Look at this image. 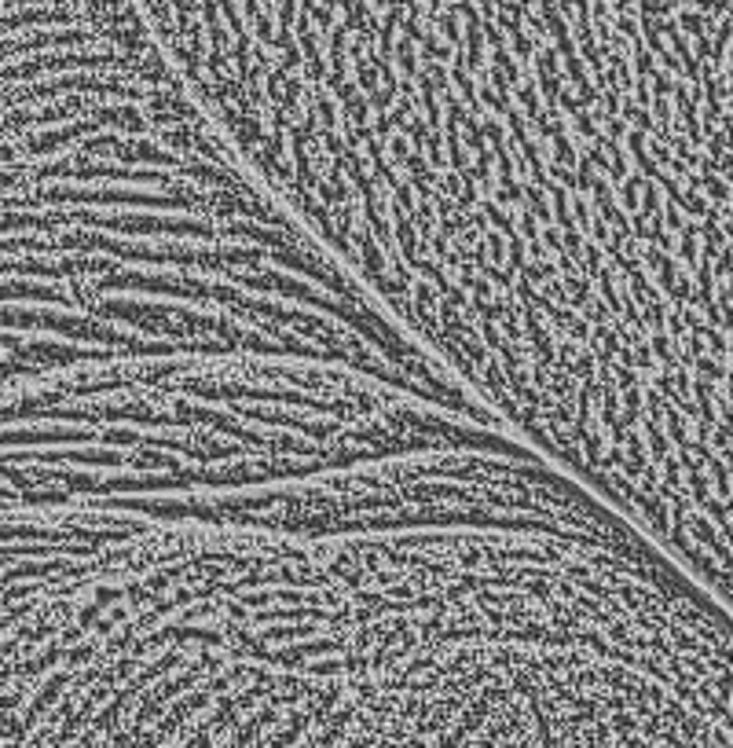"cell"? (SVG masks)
Instances as JSON below:
<instances>
[{
    "label": "cell",
    "mask_w": 733,
    "mask_h": 748,
    "mask_svg": "<svg viewBox=\"0 0 733 748\" xmlns=\"http://www.w3.org/2000/svg\"><path fill=\"white\" fill-rule=\"evenodd\" d=\"M316 250L143 23L0 0V393L92 363L275 352Z\"/></svg>",
    "instance_id": "cell-1"
}]
</instances>
